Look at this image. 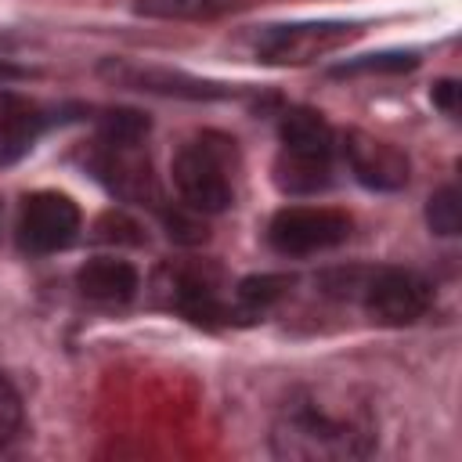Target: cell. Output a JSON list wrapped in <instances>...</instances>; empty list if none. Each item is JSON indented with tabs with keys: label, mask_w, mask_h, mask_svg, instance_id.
I'll use <instances>...</instances> for the list:
<instances>
[{
	"label": "cell",
	"mask_w": 462,
	"mask_h": 462,
	"mask_svg": "<svg viewBox=\"0 0 462 462\" xmlns=\"http://www.w3.org/2000/svg\"><path fill=\"white\" fill-rule=\"evenodd\" d=\"M274 184L289 195H314L332 184V166H328V159L296 155V152L282 148V155L274 159Z\"/></svg>",
	"instance_id": "cell-13"
},
{
	"label": "cell",
	"mask_w": 462,
	"mask_h": 462,
	"mask_svg": "<svg viewBox=\"0 0 462 462\" xmlns=\"http://www.w3.org/2000/svg\"><path fill=\"white\" fill-rule=\"evenodd\" d=\"M289 285H292L289 274H253V278H242L238 282V303L249 307V310H263L274 300H282L289 292Z\"/></svg>",
	"instance_id": "cell-14"
},
{
	"label": "cell",
	"mask_w": 462,
	"mask_h": 462,
	"mask_svg": "<svg viewBox=\"0 0 462 462\" xmlns=\"http://www.w3.org/2000/svg\"><path fill=\"white\" fill-rule=\"evenodd\" d=\"M361 296H365V310L386 325H411L430 307V285L404 267L372 271L361 282Z\"/></svg>",
	"instance_id": "cell-6"
},
{
	"label": "cell",
	"mask_w": 462,
	"mask_h": 462,
	"mask_svg": "<svg viewBox=\"0 0 462 462\" xmlns=\"http://www.w3.org/2000/svg\"><path fill=\"white\" fill-rule=\"evenodd\" d=\"M79 231V209L61 191H36L22 202L18 213V242L29 253H58L72 245Z\"/></svg>",
	"instance_id": "cell-5"
},
{
	"label": "cell",
	"mask_w": 462,
	"mask_h": 462,
	"mask_svg": "<svg viewBox=\"0 0 462 462\" xmlns=\"http://www.w3.org/2000/svg\"><path fill=\"white\" fill-rule=\"evenodd\" d=\"M166 227H170V238L188 242V245L206 238V224L199 217H188V213H166Z\"/></svg>",
	"instance_id": "cell-21"
},
{
	"label": "cell",
	"mask_w": 462,
	"mask_h": 462,
	"mask_svg": "<svg viewBox=\"0 0 462 462\" xmlns=\"http://www.w3.org/2000/svg\"><path fill=\"white\" fill-rule=\"evenodd\" d=\"M231 141L209 144L195 141L188 148L177 152L173 159V184L180 191V199L188 202V209L195 213H224L231 206V180H227V159L235 155V148H227Z\"/></svg>",
	"instance_id": "cell-2"
},
{
	"label": "cell",
	"mask_w": 462,
	"mask_h": 462,
	"mask_svg": "<svg viewBox=\"0 0 462 462\" xmlns=\"http://www.w3.org/2000/svg\"><path fill=\"white\" fill-rule=\"evenodd\" d=\"M29 72L22 69V65H14V61H7V58H0V83H14V79H25Z\"/></svg>",
	"instance_id": "cell-23"
},
{
	"label": "cell",
	"mask_w": 462,
	"mask_h": 462,
	"mask_svg": "<svg viewBox=\"0 0 462 462\" xmlns=\"http://www.w3.org/2000/svg\"><path fill=\"white\" fill-rule=\"evenodd\" d=\"M433 105L444 108L448 116H455V112H458V83H455V79H440V83L433 87Z\"/></svg>",
	"instance_id": "cell-22"
},
{
	"label": "cell",
	"mask_w": 462,
	"mask_h": 462,
	"mask_svg": "<svg viewBox=\"0 0 462 462\" xmlns=\"http://www.w3.org/2000/svg\"><path fill=\"white\" fill-rule=\"evenodd\" d=\"M22 426V401L14 393V386L0 375V444H7Z\"/></svg>",
	"instance_id": "cell-20"
},
{
	"label": "cell",
	"mask_w": 462,
	"mask_h": 462,
	"mask_svg": "<svg viewBox=\"0 0 462 462\" xmlns=\"http://www.w3.org/2000/svg\"><path fill=\"white\" fill-rule=\"evenodd\" d=\"M137 144L141 141H134V144L105 141L101 155L94 159V170H97V177L119 199H130V202H159V188H155L152 166H148V159L141 155Z\"/></svg>",
	"instance_id": "cell-9"
},
{
	"label": "cell",
	"mask_w": 462,
	"mask_h": 462,
	"mask_svg": "<svg viewBox=\"0 0 462 462\" xmlns=\"http://www.w3.org/2000/svg\"><path fill=\"white\" fill-rule=\"evenodd\" d=\"M94 238H101V242H130V245H137L144 235H141V227L130 220V217H123V213H105V217H97V224H94Z\"/></svg>",
	"instance_id": "cell-19"
},
{
	"label": "cell",
	"mask_w": 462,
	"mask_h": 462,
	"mask_svg": "<svg viewBox=\"0 0 462 462\" xmlns=\"http://www.w3.org/2000/svg\"><path fill=\"white\" fill-rule=\"evenodd\" d=\"M224 7L227 0H137V11L152 18H213Z\"/></svg>",
	"instance_id": "cell-15"
},
{
	"label": "cell",
	"mask_w": 462,
	"mask_h": 462,
	"mask_svg": "<svg viewBox=\"0 0 462 462\" xmlns=\"http://www.w3.org/2000/svg\"><path fill=\"white\" fill-rule=\"evenodd\" d=\"M368 448L372 433L365 422L350 415H332L314 401L296 404L274 433V451L289 458H354Z\"/></svg>",
	"instance_id": "cell-1"
},
{
	"label": "cell",
	"mask_w": 462,
	"mask_h": 462,
	"mask_svg": "<svg viewBox=\"0 0 462 462\" xmlns=\"http://www.w3.org/2000/svg\"><path fill=\"white\" fill-rule=\"evenodd\" d=\"M426 224L437 235H458V227H462V199H458V188L448 184V188L433 191V199L426 206Z\"/></svg>",
	"instance_id": "cell-16"
},
{
	"label": "cell",
	"mask_w": 462,
	"mask_h": 462,
	"mask_svg": "<svg viewBox=\"0 0 462 462\" xmlns=\"http://www.w3.org/2000/svg\"><path fill=\"white\" fill-rule=\"evenodd\" d=\"M267 238L285 256L336 249L350 238V217L328 206H285L271 217Z\"/></svg>",
	"instance_id": "cell-3"
},
{
	"label": "cell",
	"mask_w": 462,
	"mask_h": 462,
	"mask_svg": "<svg viewBox=\"0 0 462 462\" xmlns=\"http://www.w3.org/2000/svg\"><path fill=\"white\" fill-rule=\"evenodd\" d=\"M76 289L97 303H126L137 292V271L126 260H90L76 271Z\"/></svg>",
	"instance_id": "cell-11"
},
{
	"label": "cell",
	"mask_w": 462,
	"mask_h": 462,
	"mask_svg": "<svg viewBox=\"0 0 462 462\" xmlns=\"http://www.w3.org/2000/svg\"><path fill=\"white\" fill-rule=\"evenodd\" d=\"M357 36V25L346 22H300V25H274L260 36L256 58L267 65H307L321 54L339 51Z\"/></svg>",
	"instance_id": "cell-4"
},
{
	"label": "cell",
	"mask_w": 462,
	"mask_h": 462,
	"mask_svg": "<svg viewBox=\"0 0 462 462\" xmlns=\"http://www.w3.org/2000/svg\"><path fill=\"white\" fill-rule=\"evenodd\" d=\"M101 76H108L119 87L166 94V97H188V101H217V97L235 94V87L217 83V79H202V76H191L180 69H162V65H130V61H116V58H108L101 65Z\"/></svg>",
	"instance_id": "cell-7"
},
{
	"label": "cell",
	"mask_w": 462,
	"mask_h": 462,
	"mask_svg": "<svg viewBox=\"0 0 462 462\" xmlns=\"http://www.w3.org/2000/svg\"><path fill=\"white\" fill-rule=\"evenodd\" d=\"M343 155H346L354 177L372 191H397L408 184V170H411L408 155L383 137H372L365 130H346Z\"/></svg>",
	"instance_id": "cell-8"
},
{
	"label": "cell",
	"mask_w": 462,
	"mask_h": 462,
	"mask_svg": "<svg viewBox=\"0 0 462 462\" xmlns=\"http://www.w3.org/2000/svg\"><path fill=\"white\" fill-rule=\"evenodd\" d=\"M43 126H47V116L40 105L4 94L0 97V166L18 162L32 148V141L40 137Z\"/></svg>",
	"instance_id": "cell-10"
},
{
	"label": "cell",
	"mask_w": 462,
	"mask_h": 462,
	"mask_svg": "<svg viewBox=\"0 0 462 462\" xmlns=\"http://www.w3.org/2000/svg\"><path fill=\"white\" fill-rule=\"evenodd\" d=\"M278 134H282V148L285 152L314 155V159H328L332 155V130L321 119V112H314V108H292V112H285Z\"/></svg>",
	"instance_id": "cell-12"
},
{
	"label": "cell",
	"mask_w": 462,
	"mask_h": 462,
	"mask_svg": "<svg viewBox=\"0 0 462 462\" xmlns=\"http://www.w3.org/2000/svg\"><path fill=\"white\" fill-rule=\"evenodd\" d=\"M148 134V116L134 112V108H108L101 116V141H116V144H134Z\"/></svg>",
	"instance_id": "cell-17"
},
{
	"label": "cell",
	"mask_w": 462,
	"mask_h": 462,
	"mask_svg": "<svg viewBox=\"0 0 462 462\" xmlns=\"http://www.w3.org/2000/svg\"><path fill=\"white\" fill-rule=\"evenodd\" d=\"M419 65V58L415 54H401V51H393V54H365V58H354V61H346V65H339L336 69V76H357V72H408V69H415Z\"/></svg>",
	"instance_id": "cell-18"
}]
</instances>
